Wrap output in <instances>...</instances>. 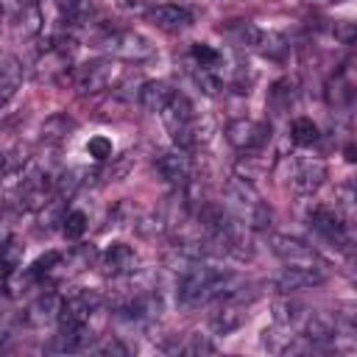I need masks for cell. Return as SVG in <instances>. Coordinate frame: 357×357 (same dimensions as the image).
<instances>
[{
	"mask_svg": "<svg viewBox=\"0 0 357 357\" xmlns=\"http://www.w3.org/2000/svg\"><path fill=\"white\" fill-rule=\"evenodd\" d=\"M304 315H307V307H301L298 301L279 298V301L273 304V318H276V324H282V326L298 329V324L304 321Z\"/></svg>",
	"mask_w": 357,
	"mask_h": 357,
	"instance_id": "obj_19",
	"label": "cell"
},
{
	"mask_svg": "<svg viewBox=\"0 0 357 357\" xmlns=\"http://www.w3.org/2000/svg\"><path fill=\"white\" fill-rule=\"evenodd\" d=\"M162 120H165L176 148L190 151L204 139L201 137V120L195 117V112H192V106H190V100L184 95H173L170 98V103L162 109Z\"/></svg>",
	"mask_w": 357,
	"mask_h": 357,
	"instance_id": "obj_2",
	"label": "cell"
},
{
	"mask_svg": "<svg viewBox=\"0 0 357 357\" xmlns=\"http://www.w3.org/2000/svg\"><path fill=\"white\" fill-rule=\"evenodd\" d=\"M257 50H259L262 56H268V59H282V56L287 53V42H284V36H279V33L262 31V33H259V42H257Z\"/></svg>",
	"mask_w": 357,
	"mask_h": 357,
	"instance_id": "obj_22",
	"label": "cell"
},
{
	"mask_svg": "<svg viewBox=\"0 0 357 357\" xmlns=\"http://www.w3.org/2000/svg\"><path fill=\"white\" fill-rule=\"evenodd\" d=\"M226 139L243 151V153H254V151H262L265 142L271 139V126L268 123H259V120H231L226 126Z\"/></svg>",
	"mask_w": 357,
	"mask_h": 357,
	"instance_id": "obj_5",
	"label": "cell"
},
{
	"mask_svg": "<svg viewBox=\"0 0 357 357\" xmlns=\"http://www.w3.org/2000/svg\"><path fill=\"white\" fill-rule=\"evenodd\" d=\"M47 201H53V176L33 170L20 184V206L33 212V209H42Z\"/></svg>",
	"mask_w": 357,
	"mask_h": 357,
	"instance_id": "obj_12",
	"label": "cell"
},
{
	"mask_svg": "<svg viewBox=\"0 0 357 357\" xmlns=\"http://www.w3.org/2000/svg\"><path fill=\"white\" fill-rule=\"evenodd\" d=\"M25 162H28V151H25V148H14V151H8V153L0 159V170H3L6 176H14V173H20V170L25 167Z\"/></svg>",
	"mask_w": 357,
	"mask_h": 357,
	"instance_id": "obj_27",
	"label": "cell"
},
{
	"mask_svg": "<svg viewBox=\"0 0 357 357\" xmlns=\"http://www.w3.org/2000/svg\"><path fill=\"white\" fill-rule=\"evenodd\" d=\"M215 310L209 312V329L215 335H229L234 332L243 321H245V293L243 287L226 293V296H218L215 298Z\"/></svg>",
	"mask_w": 357,
	"mask_h": 357,
	"instance_id": "obj_4",
	"label": "cell"
},
{
	"mask_svg": "<svg viewBox=\"0 0 357 357\" xmlns=\"http://www.w3.org/2000/svg\"><path fill=\"white\" fill-rule=\"evenodd\" d=\"M61 231H64V237L78 240V237L86 231V215H84L81 209H70V212H64V215H61Z\"/></svg>",
	"mask_w": 357,
	"mask_h": 357,
	"instance_id": "obj_24",
	"label": "cell"
},
{
	"mask_svg": "<svg viewBox=\"0 0 357 357\" xmlns=\"http://www.w3.org/2000/svg\"><path fill=\"white\" fill-rule=\"evenodd\" d=\"M176 351H184V354H215V343L206 340L204 335H190V340L184 346H178Z\"/></svg>",
	"mask_w": 357,
	"mask_h": 357,
	"instance_id": "obj_30",
	"label": "cell"
},
{
	"mask_svg": "<svg viewBox=\"0 0 357 357\" xmlns=\"http://www.w3.org/2000/svg\"><path fill=\"white\" fill-rule=\"evenodd\" d=\"M20 8H25V6H36V0H14Z\"/></svg>",
	"mask_w": 357,
	"mask_h": 357,
	"instance_id": "obj_34",
	"label": "cell"
},
{
	"mask_svg": "<svg viewBox=\"0 0 357 357\" xmlns=\"http://www.w3.org/2000/svg\"><path fill=\"white\" fill-rule=\"evenodd\" d=\"M290 137L296 145H312L318 139V126L310 117H296L290 126Z\"/></svg>",
	"mask_w": 357,
	"mask_h": 357,
	"instance_id": "obj_23",
	"label": "cell"
},
{
	"mask_svg": "<svg viewBox=\"0 0 357 357\" xmlns=\"http://www.w3.org/2000/svg\"><path fill=\"white\" fill-rule=\"evenodd\" d=\"M59 307H61V298H59L56 293H42V296L28 307L25 321H28L31 326H39V329L47 326V324H56Z\"/></svg>",
	"mask_w": 357,
	"mask_h": 357,
	"instance_id": "obj_16",
	"label": "cell"
},
{
	"mask_svg": "<svg viewBox=\"0 0 357 357\" xmlns=\"http://www.w3.org/2000/svg\"><path fill=\"white\" fill-rule=\"evenodd\" d=\"M148 20H151L156 28L176 33V31L190 28L192 14H190L184 6H170V3H165V6H153V8L148 11Z\"/></svg>",
	"mask_w": 357,
	"mask_h": 357,
	"instance_id": "obj_14",
	"label": "cell"
},
{
	"mask_svg": "<svg viewBox=\"0 0 357 357\" xmlns=\"http://www.w3.org/2000/svg\"><path fill=\"white\" fill-rule=\"evenodd\" d=\"M324 178H326V165L321 159L298 156V159H290V165H287V181L301 195L315 192L324 184Z\"/></svg>",
	"mask_w": 357,
	"mask_h": 357,
	"instance_id": "obj_8",
	"label": "cell"
},
{
	"mask_svg": "<svg viewBox=\"0 0 357 357\" xmlns=\"http://www.w3.org/2000/svg\"><path fill=\"white\" fill-rule=\"evenodd\" d=\"M310 226L324 234L329 243H335L337 248H349V220L343 218V212L335 206H315L310 212Z\"/></svg>",
	"mask_w": 357,
	"mask_h": 357,
	"instance_id": "obj_9",
	"label": "cell"
},
{
	"mask_svg": "<svg viewBox=\"0 0 357 357\" xmlns=\"http://www.w3.org/2000/svg\"><path fill=\"white\" fill-rule=\"evenodd\" d=\"M92 257H95V248L92 245H75L73 251L61 254L59 268H64V271H84V268H89Z\"/></svg>",
	"mask_w": 357,
	"mask_h": 357,
	"instance_id": "obj_21",
	"label": "cell"
},
{
	"mask_svg": "<svg viewBox=\"0 0 357 357\" xmlns=\"http://www.w3.org/2000/svg\"><path fill=\"white\" fill-rule=\"evenodd\" d=\"M271 251L284 262V265H298V268H324L318 251L307 245L304 240H296L290 234H271Z\"/></svg>",
	"mask_w": 357,
	"mask_h": 357,
	"instance_id": "obj_6",
	"label": "cell"
},
{
	"mask_svg": "<svg viewBox=\"0 0 357 357\" xmlns=\"http://www.w3.org/2000/svg\"><path fill=\"white\" fill-rule=\"evenodd\" d=\"M117 6H120V8H126V11H131V8H139V6H142V0H117Z\"/></svg>",
	"mask_w": 357,
	"mask_h": 357,
	"instance_id": "obj_33",
	"label": "cell"
},
{
	"mask_svg": "<svg viewBox=\"0 0 357 357\" xmlns=\"http://www.w3.org/2000/svg\"><path fill=\"white\" fill-rule=\"evenodd\" d=\"M100 47L114 59H126V61H145L153 56L151 39H145L137 31H109L100 36Z\"/></svg>",
	"mask_w": 357,
	"mask_h": 357,
	"instance_id": "obj_3",
	"label": "cell"
},
{
	"mask_svg": "<svg viewBox=\"0 0 357 357\" xmlns=\"http://www.w3.org/2000/svg\"><path fill=\"white\" fill-rule=\"evenodd\" d=\"M137 265H139V259H137L134 248L126 245V243H112L100 254V271L106 276H128V273L137 271Z\"/></svg>",
	"mask_w": 357,
	"mask_h": 357,
	"instance_id": "obj_13",
	"label": "cell"
},
{
	"mask_svg": "<svg viewBox=\"0 0 357 357\" xmlns=\"http://www.w3.org/2000/svg\"><path fill=\"white\" fill-rule=\"evenodd\" d=\"M312 3H329V0H312Z\"/></svg>",
	"mask_w": 357,
	"mask_h": 357,
	"instance_id": "obj_35",
	"label": "cell"
},
{
	"mask_svg": "<svg viewBox=\"0 0 357 357\" xmlns=\"http://www.w3.org/2000/svg\"><path fill=\"white\" fill-rule=\"evenodd\" d=\"M95 351H98V354H120V357H126V354H128V346H126V343H120L117 337H109V340H106V343H100Z\"/></svg>",
	"mask_w": 357,
	"mask_h": 357,
	"instance_id": "obj_32",
	"label": "cell"
},
{
	"mask_svg": "<svg viewBox=\"0 0 357 357\" xmlns=\"http://www.w3.org/2000/svg\"><path fill=\"white\" fill-rule=\"evenodd\" d=\"M326 279L324 268H298V265H284L276 276H273V287L279 293H296V290H307V287H315Z\"/></svg>",
	"mask_w": 357,
	"mask_h": 357,
	"instance_id": "obj_10",
	"label": "cell"
},
{
	"mask_svg": "<svg viewBox=\"0 0 357 357\" xmlns=\"http://www.w3.org/2000/svg\"><path fill=\"white\" fill-rule=\"evenodd\" d=\"M220 31H226L240 47H251V50H257V42H259V33H262V28H257V25H251V22H245V20L229 22V25L220 28Z\"/></svg>",
	"mask_w": 357,
	"mask_h": 357,
	"instance_id": "obj_20",
	"label": "cell"
},
{
	"mask_svg": "<svg viewBox=\"0 0 357 357\" xmlns=\"http://www.w3.org/2000/svg\"><path fill=\"white\" fill-rule=\"evenodd\" d=\"M296 95H298V89H296V81H290V78L279 81V84L271 89V98H273L276 109H287V106L296 100Z\"/></svg>",
	"mask_w": 357,
	"mask_h": 357,
	"instance_id": "obj_25",
	"label": "cell"
},
{
	"mask_svg": "<svg viewBox=\"0 0 357 357\" xmlns=\"http://www.w3.org/2000/svg\"><path fill=\"white\" fill-rule=\"evenodd\" d=\"M75 131V120L73 117H67V114H50L45 123H42V137L47 139V142H61V139H67L70 134Z\"/></svg>",
	"mask_w": 357,
	"mask_h": 357,
	"instance_id": "obj_18",
	"label": "cell"
},
{
	"mask_svg": "<svg viewBox=\"0 0 357 357\" xmlns=\"http://www.w3.org/2000/svg\"><path fill=\"white\" fill-rule=\"evenodd\" d=\"M86 153L95 156L98 162H106V159H112L114 148H112V142H109L106 137H92V139L86 142Z\"/></svg>",
	"mask_w": 357,
	"mask_h": 357,
	"instance_id": "obj_31",
	"label": "cell"
},
{
	"mask_svg": "<svg viewBox=\"0 0 357 357\" xmlns=\"http://www.w3.org/2000/svg\"><path fill=\"white\" fill-rule=\"evenodd\" d=\"M114 75H117V70H114L112 59H92V61L75 67L73 81H75V89L78 92L95 95V92H103L114 81Z\"/></svg>",
	"mask_w": 357,
	"mask_h": 357,
	"instance_id": "obj_7",
	"label": "cell"
},
{
	"mask_svg": "<svg viewBox=\"0 0 357 357\" xmlns=\"http://www.w3.org/2000/svg\"><path fill=\"white\" fill-rule=\"evenodd\" d=\"M59 262H61V254H59V251H47V254H45V257H39L28 271H31L36 279H42V276L53 273V271L59 268Z\"/></svg>",
	"mask_w": 357,
	"mask_h": 357,
	"instance_id": "obj_29",
	"label": "cell"
},
{
	"mask_svg": "<svg viewBox=\"0 0 357 357\" xmlns=\"http://www.w3.org/2000/svg\"><path fill=\"white\" fill-rule=\"evenodd\" d=\"M173 95H176L173 86L165 84V81H145L139 86V106L151 114H162V109L170 103Z\"/></svg>",
	"mask_w": 357,
	"mask_h": 357,
	"instance_id": "obj_15",
	"label": "cell"
},
{
	"mask_svg": "<svg viewBox=\"0 0 357 357\" xmlns=\"http://www.w3.org/2000/svg\"><path fill=\"white\" fill-rule=\"evenodd\" d=\"M59 6L67 14V20L75 22V25L84 22L89 17V11H92V0H59Z\"/></svg>",
	"mask_w": 357,
	"mask_h": 357,
	"instance_id": "obj_26",
	"label": "cell"
},
{
	"mask_svg": "<svg viewBox=\"0 0 357 357\" xmlns=\"http://www.w3.org/2000/svg\"><path fill=\"white\" fill-rule=\"evenodd\" d=\"M156 173L167 181V184H176V187H184L192 176V159L184 148H173V151H165L159 159H156Z\"/></svg>",
	"mask_w": 357,
	"mask_h": 357,
	"instance_id": "obj_11",
	"label": "cell"
},
{
	"mask_svg": "<svg viewBox=\"0 0 357 357\" xmlns=\"http://www.w3.org/2000/svg\"><path fill=\"white\" fill-rule=\"evenodd\" d=\"M190 56H192L195 67H215L220 61V53L215 47H209V45H201V42L190 47Z\"/></svg>",
	"mask_w": 357,
	"mask_h": 357,
	"instance_id": "obj_28",
	"label": "cell"
},
{
	"mask_svg": "<svg viewBox=\"0 0 357 357\" xmlns=\"http://www.w3.org/2000/svg\"><path fill=\"white\" fill-rule=\"evenodd\" d=\"M226 212L237 218L243 226H248L251 231L254 229L262 231L271 226V209L262 204L254 184L245 181L243 176H231L226 184Z\"/></svg>",
	"mask_w": 357,
	"mask_h": 357,
	"instance_id": "obj_1",
	"label": "cell"
},
{
	"mask_svg": "<svg viewBox=\"0 0 357 357\" xmlns=\"http://www.w3.org/2000/svg\"><path fill=\"white\" fill-rule=\"evenodd\" d=\"M22 81V67L17 59H0V106L14 95V89Z\"/></svg>",
	"mask_w": 357,
	"mask_h": 357,
	"instance_id": "obj_17",
	"label": "cell"
}]
</instances>
